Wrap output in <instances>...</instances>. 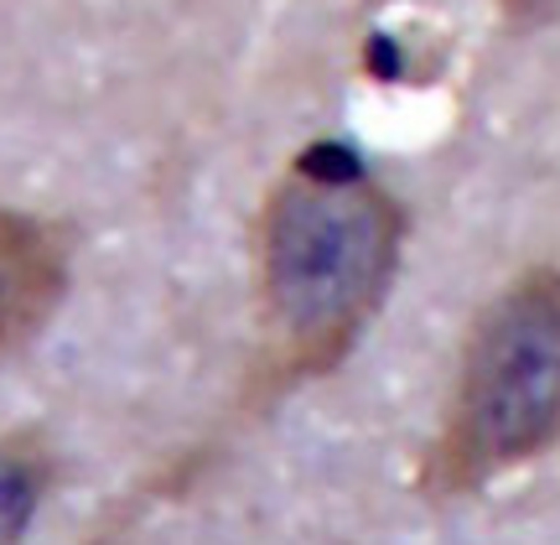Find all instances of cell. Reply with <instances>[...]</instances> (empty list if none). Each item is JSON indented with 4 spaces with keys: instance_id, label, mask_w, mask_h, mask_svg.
<instances>
[{
    "instance_id": "cell-1",
    "label": "cell",
    "mask_w": 560,
    "mask_h": 545,
    "mask_svg": "<svg viewBox=\"0 0 560 545\" xmlns=\"http://www.w3.org/2000/svg\"><path fill=\"white\" fill-rule=\"evenodd\" d=\"M400 240V202L353 151H301L270 187L255 229V297L276 374H327L359 344L395 281Z\"/></svg>"
},
{
    "instance_id": "cell-2",
    "label": "cell",
    "mask_w": 560,
    "mask_h": 545,
    "mask_svg": "<svg viewBox=\"0 0 560 545\" xmlns=\"http://www.w3.org/2000/svg\"><path fill=\"white\" fill-rule=\"evenodd\" d=\"M560 442V270L535 265L478 312L431 447L436 494H467Z\"/></svg>"
},
{
    "instance_id": "cell-3",
    "label": "cell",
    "mask_w": 560,
    "mask_h": 545,
    "mask_svg": "<svg viewBox=\"0 0 560 545\" xmlns=\"http://www.w3.org/2000/svg\"><path fill=\"white\" fill-rule=\"evenodd\" d=\"M68 297V250L52 223L0 208V359L37 338Z\"/></svg>"
},
{
    "instance_id": "cell-4",
    "label": "cell",
    "mask_w": 560,
    "mask_h": 545,
    "mask_svg": "<svg viewBox=\"0 0 560 545\" xmlns=\"http://www.w3.org/2000/svg\"><path fill=\"white\" fill-rule=\"evenodd\" d=\"M42 499V478L37 467L26 463L21 452H5L0 447V545H16L37 514Z\"/></svg>"
}]
</instances>
